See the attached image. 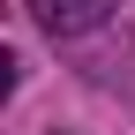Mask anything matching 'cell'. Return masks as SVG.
Segmentation results:
<instances>
[{"mask_svg": "<svg viewBox=\"0 0 135 135\" xmlns=\"http://www.w3.org/2000/svg\"><path fill=\"white\" fill-rule=\"evenodd\" d=\"M30 15H38V30H53V38H83V30H98L113 15V0H23Z\"/></svg>", "mask_w": 135, "mask_h": 135, "instance_id": "6da1fadb", "label": "cell"}]
</instances>
